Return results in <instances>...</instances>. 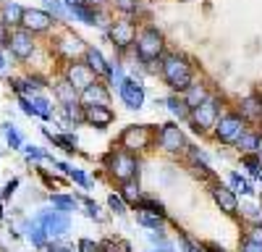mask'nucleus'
<instances>
[{"label":"nucleus","instance_id":"1","mask_svg":"<svg viewBox=\"0 0 262 252\" xmlns=\"http://www.w3.org/2000/svg\"><path fill=\"white\" fill-rule=\"evenodd\" d=\"M163 76L168 81V87L184 92L189 84L194 81V74H191V66L186 63V58L181 55H168L163 58Z\"/></svg>","mask_w":262,"mask_h":252},{"label":"nucleus","instance_id":"2","mask_svg":"<svg viewBox=\"0 0 262 252\" xmlns=\"http://www.w3.org/2000/svg\"><path fill=\"white\" fill-rule=\"evenodd\" d=\"M105 163H107V171H111V176L113 179H118L121 184L123 181H131L137 174H139V160L131 155V153H126V150H121V153H107L105 155Z\"/></svg>","mask_w":262,"mask_h":252},{"label":"nucleus","instance_id":"3","mask_svg":"<svg viewBox=\"0 0 262 252\" xmlns=\"http://www.w3.org/2000/svg\"><path fill=\"white\" fill-rule=\"evenodd\" d=\"M163 34L155 29V27H147L139 39H137V55L142 63H152V60H158L163 55Z\"/></svg>","mask_w":262,"mask_h":252},{"label":"nucleus","instance_id":"4","mask_svg":"<svg viewBox=\"0 0 262 252\" xmlns=\"http://www.w3.org/2000/svg\"><path fill=\"white\" fill-rule=\"evenodd\" d=\"M37 223L45 228V234L53 237V239L69 234V228H71V218H69V213H63V210H42L37 216Z\"/></svg>","mask_w":262,"mask_h":252},{"label":"nucleus","instance_id":"5","mask_svg":"<svg viewBox=\"0 0 262 252\" xmlns=\"http://www.w3.org/2000/svg\"><path fill=\"white\" fill-rule=\"evenodd\" d=\"M152 144V126H126L123 134H121V147L126 153H134V150H147Z\"/></svg>","mask_w":262,"mask_h":252},{"label":"nucleus","instance_id":"6","mask_svg":"<svg viewBox=\"0 0 262 252\" xmlns=\"http://www.w3.org/2000/svg\"><path fill=\"white\" fill-rule=\"evenodd\" d=\"M217 100H212V97H207L205 102H200L196 108H191V113H189V118H191V129L194 132H205V129H212L215 126V121H217Z\"/></svg>","mask_w":262,"mask_h":252},{"label":"nucleus","instance_id":"7","mask_svg":"<svg viewBox=\"0 0 262 252\" xmlns=\"http://www.w3.org/2000/svg\"><path fill=\"white\" fill-rule=\"evenodd\" d=\"M244 134V118L242 116H223V118H217L215 121V137L217 142H223V144H236V139Z\"/></svg>","mask_w":262,"mask_h":252},{"label":"nucleus","instance_id":"8","mask_svg":"<svg viewBox=\"0 0 262 252\" xmlns=\"http://www.w3.org/2000/svg\"><path fill=\"white\" fill-rule=\"evenodd\" d=\"M6 45H8V50H11L16 58H21V60H27V58L34 53V39H32V34H29L27 29L11 32V34L6 37Z\"/></svg>","mask_w":262,"mask_h":252},{"label":"nucleus","instance_id":"9","mask_svg":"<svg viewBox=\"0 0 262 252\" xmlns=\"http://www.w3.org/2000/svg\"><path fill=\"white\" fill-rule=\"evenodd\" d=\"M118 92H121V100H123V105L128 111H139L144 105V87L139 81H134V79H123Z\"/></svg>","mask_w":262,"mask_h":252},{"label":"nucleus","instance_id":"10","mask_svg":"<svg viewBox=\"0 0 262 252\" xmlns=\"http://www.w3.org/2000/svg\"><path fill=\"white\" fill-rule=\"evenodd\" d=\"M18 24L24 27L27 32H45V29H50V24H53V16H50L48 11H39V8H24Z\"/></svg>","mask_w":262,"mask_h":252},{"label":"nucleus","instance_id":"11","mask_svg":"<svg viewBox=\"0 0 262 252\" xmlns=\"http://www.w3.org/2000/svg\"><path fill=\"white\" fill-rule=\"evenodd\" d=\"M158 142H160V147L165 153H179L181 147L186 144L184 132L179 129V123H165L160 129V134H158Z\"/></svg>","mask_w":262,"mask_h":252},{"label":"nucleus","instance_id":"12","mask_svg":"<svg viewBox=\"0 0 262 252\" xmlns=\"http://www.w3.org/2000/svg\"><path fill=\"white\" fill-rule=\"evenodd\" d=\"M111 39L116 42V45L121 50H126L128 45H134V39H137V24L134 21H116L113 29H111Z\"/></svg>","mask_w":262,"mask_h":252},{"label":"nucleus","instance_id":"13","mask_svg":"<svg viewBox=\"0 0 262 252\" xmlns=\"http://www.w3.org/2000/svg\"><path fill=\"white\" fill-rule=\"evenodd\" d=\"M113 111L107 108V105H86L84 108V121L95 126V129H105V126L113 123Z\"/></svg>","mask_w":262,"mask_h":252},{"label":"nucleus","instance_id":"14","mask_svg":"<svg viewBox=\"0 0 262 252\" xmlns=\"http://www.w3.org/2000/svg\"><path fill=\"white\" fill-rule=\"evenodd\" d=\"M212 200L221 205V210H223V213H228V216H233L236 210H238V200H236V192H233L231 186L215 184L212 186Z\"/></svg>","mask_w":262,"mask_h":252},{"label":"nucleus","instance_id":"15","mask_svg":"<svg viewBox=\"0 0 262 252\" xmlns=\"http://www.w3.org/2000/svg\"><path fill=\"white\" fill-rule=\"evenodd\" d=\"M95 76H97V74H95L90 66H86V63H71L69 71H66V79H69L76 90H84L86 84H92Z\"/></svg>","mask_w":262,"mask_h":252},{"label":"nucleus","instance_id":"16","mask_svg":"<svg viewBox=\"0 0 262 252\" xmlns=\"http://www.w3.org/2000/svg\"><path fill=\"white\" fill-rule=\"evenodd\" d=\"M107 100H111V95H107L105 84H100L97 79L81 90V102L84 105H107Z\"/></svg>","mask_w":262,"mask_h":252},{"label":"nucleus","instance_id":"17","mask_svg":"<svg viewBox=\"0 0 262 252\" xmlns=\"http://www.w3.org/2000/svg\"><path fill=\"white\" fill-rule=\"evenodd\" d=\"M84 63H86V66H90L97 76H107V74H111V63H107L105 58H102V53L97 50V48H86L84 50Z\"/></svg>","mask_w":262,"mask_h":252},{"label":"nucleus","instance_id":"18","mask_svg":"<svg viewBox=\"0 0 262 252\" xmlns=\"http://www.w3.org/2000/svg\"><path fill=\"white\" fill-rule=\"evenodd\" d=\"M242 118H249V121L262 118V100L259 97H244L242 100Z\"/></svg>","mask_w":262,"mask_h":252},{"label":"nucleus","instance_id":"19","mask_svg":"<svg viewBox=\"0 0 262 252\" xmlns=\"http://www.w3.org/2000/svg\"><path fill=\"white\" fill-rule=\"evenodd\" d=\"M184 92H186V97H184V100H186L189 108H196L200 102H205V100L210 97V95H207V90L202 87V84H194V81L189 84V87H186Z\"/></svg>","mask_w":262,"mask_h":252},{"label":"nucleus","instance_id":"20","mask_svg":"<svg viewBox=\"0 0 262 252\" xmlns=\"http://www.w3.org/2000/svg\"><path fill=\"white\" fill-rule=\"evenodd\" d=\"M137 223L149 228V231H158V228H163V216L152 213V210H139V213H137Z\"/></svg>","mask_w":262,"mask_h":252},{"label":"nucleus","instance_id":"21","mask_svg":"<svg viewBox=\"0 0 262 252\" xmlns=\"http://www.w3.org/2000/svg\"><path fill=\"white\" fill-rule=\"evenodd\" d=\"M55 92H58V97H60V102L63 105H71V102H79V90L74 87V84L69 81V79H63L58 87H55Z\"/></svg>","mask_w":262,"mask_h":252},{"label":"nucleus","instance_id":"22","mask_svg":"<svg viewBox=\"0 0 262 252\" xmlns=\"http://www.w3.org/2000/svg\"><path fill=\"white\" fill-rule=\"evenodd\" d=\"M165 105H168V111L176 116L179 121H184V118H189V113H191V108L186 105V100L184 97H176V95H170L168 100H165Z\"/></svg>","mask_w":262,"mask_h":252},{"label":"nucleus","instance_id":"23","mask_svg":"<svg viewBox=\"0 0 262 252\" xmlns=\"http://www.w3.org/2000/svg\"><path fill=\"white\" fill-rule=\"evenodd\" d=\"M24 231H27V237H29V242H32L34 247H45V242H48V234H45V228H42L37 221L27 223V226H24Z\"/></svg>","mask_w":262,"mask_h":252},{"label":"nucleus","instance_id":"24","mask_svg":"<svg viewBox=\"0 0 262 252\" xmlns=\"http://www.w3.org/2000/svg\"><path fill=\"white\" fill-rule=\"evenodd\" d=\"M86 48H84V42L76 37V34H66L63 39H60V53H66V55H76V53H84Z\"/></svg>","mask_w":262,"mask_h":252},{"label":"nucleus","instance_id":"25","mask_svg":"<svg viewBox=\"0 0 262 252\" xmlns=\"http://www.w3.org/2000/svg\"><path fill=\"white\" fill-rule=\"evenodd\" d=\"M21 13H24V8H21L18 3H3V24L11 27V24H18L21 21Z\"/></svg>","mask_w":262,"mask_h":252},{"label":"nucleus","instance_id":"26","mask_svg":"<svg viewBox=\"0 0 262 252\" xmlns=\"http://www.w3.org/2000/svg\"><path fill=\"white\" fill-rule=\"evenodd\" d=\"M121 197H123V202H128V205H139V202H142V192H139V186H137V184H131V181H123Z\"/></svg>","mask_w":262,"mask_h":252},{"label":"nucleus","instance_id":"27","mask_svg":"<svg viewBox=\"0 0 262 252\" xmlns=\"http://www.w3.org/2000/svg\"><path fill=\"white\" fill-rule=\"evenodd\" d=\"M58 168H60V171H66V174H69L79 186H90V179H86V174L84 171H79V168H74V165H69V163H55Z\"/></svg>","mask_w":262,"mask_h":252},{"label":"nucleus","instance_id":"28","mask_svg":"<svg viewBox=\"0 0 262 252\" xmlns=\"http://www.w3.org/2000/svg\"><path fill=\"white\" fill-rule=\"evenodd\" d=\"M231 186L233 192H242V195H254V186L242 176V174H231Z\"/></svg>","mask_w":262,"mask_h":252},{"label":"nucleus","instance_id":"29","mask_svg":"<svg viewBox=\"0 0 262 252\" xmlns=\"http://www.w3.org/2000/svg\"><path fill=\"white\" fill-rule=\"evenodd\" d=\"M45 134H48V137H50V139H53V142H55L58 147H63L66 153H74V147H76V137H66V134H53V132H48V129H45Z\"/></svg>","mask_w":262,"mask_h":252},{"label":"nucleus","instance_id":"30","mask_svg":"<svg viewBox=\"0 0 262 252\" xmlns=\"http://www.w3.org/2000/svg\"><path fill=\"white\" fill-rule=\"evenodd\" d=\"M50 202H53V207L63 210V213H71V210L76 207V200H74V197H69V195H53V197H50Z\"/></svg>","mask_w":262,"mask_h":252},{"label":"nucleus","instance_id":"31","mask_svg":"<svg viewBox=\"0 0 262 252\" xmlns=\"http://www.w3.org/2000/svg\"><path fill=\"white\" fill-rule=\"evenodd\" d=\"M32 108H34V113L42 116V118H53V108H50V102H48L45 97H32Z\"/></svg>","mask_w":262,"mask_h":252},{"label":"nucleus","instance_id":"32","mask_svg":"<svg viewBox=\"0 0 262 252\" xmlns=\"http://www.w3.org/2000/svg\"><path fill=\"white\" fill-rule=\"evenodd\" d=\"M3 134H6V142L11 144V150H18L21 147V134H18V129L13 123H6L3 126Z\"/></svg>","mask_w":262,"mask_h":252},{"label":"nucleus","instance_id":"33","mask_svg":"<svg viewBox=\"0 0 262 252\" xmlns=\"http://www.w3.org/2000/svg\"><path fill=\"white\" fill-rule=\"evenodd\" d=\"M236 147H238V150H244V153H254V150H257V137L244 132L242 137L236 139Z\"/></svg>","mask_w":262,"mask_h":252},{"label":"nucleus","instance_id":"34","mask_svg":"<svg viewBox=\"0 0 262 252\" xmlns=\"http://www.w3.org/2000/svg\"><path fill=\"white\" fill-rule=\"evenodd\" d=\"M45 3H48V8L53 11V16H58V18H71V13H69V8H66L63 0H45Z\"/></svg>","mask_w":262,"mask_h":252},{"label":"nucleus","instance_id":"35","mask_svg":"<svg viewBox=\"0 0 262 252\" xmlns=\"http://www.w3.org/2000/svg\"><path fill=\"white\" fill-rule=\"evenodd\" d=\"M24 153H27L29 160H50V155H48L45 150H39V147H34V144H27Z\"/></svg>","mask_w":262,"mask_h":252},{"label":"nucleus","instance_id":"36","mask_svg":"<svg viewBox=\"0 0 262 252\" xmlns=\"http://www.w3.org/2000/svg\"><path fill=\"white\" fill-rule=\"evenodd\" d=\"M107 205H111V210H113V213H118V216L126 213V202H123L121 195H111V197H107Z\"/></svg>","mask_w":262,"mask_h":252},{"label":"nucleus","instance_id":"37","mask_svg":"<svg viewBox=\"0 0 262 252\" xmlns=\"http://www.w3.org/2000/svg\"><path fill=\"white\" fill-rule=\"evenodd\" d=\"M116 8H121L123 13H134L139 8V0H116Z\"/></svg>","mask_w":262,"mask_h":252},{"label":"nucleus","instance_id":"38","mask_svg":"<svg viewBox=\"0 0 262 252\" xmlns=\"http://www.w3.org/2000/svg\"><path fill=\"white\" fill-rule=\"evenodd\" d=\"M79 252H102V247L92 239H79Z\"/></svg>","mask_w":262,"mask_h":252},{"label":"nucleus","instance_id":"39","mask_svg":"<svg viewBox=\"0 0 262 252\" xmlns=\"http://www.w3.org/2000/svg\"><path fill=\"white\" fill-rule=\"evenodd\" d=\"M81 202H84V207H86V216H90V218H97V213H100L97 202H92L90 197H81Z\"/></svg>","mask_w":262,"mask_h":252},{"label":"nucleus","instance_id":"40","mask_svg":"<svg viewBox=\"0 0 262 252\" xmlns=\"http://www.w3.org/2000/svg\"><path fill=\"white\" fill-rule=\"evenodd\" d=\"M247 239H252V242L262 244V223H254V226L249 228V234H247Z\"/></svg>","mask_w":262,"mask_h":252},{"label":"nucleus","instance_id":"41","mask_svg":"<svg viewBox=\"0 0 262 252\" xmlns=\"http://www.w3.org/2000/svg\"><path fill=\"white\" fill-rule=\"evenodd\" d=\"M18 105H21V111H24L27 116H37V113H34V108H32V100H29V97L21 95V97H18Z\"/></svg>","mask_w":262,"mask_h":252},{"label":"nucleus","instance_id":"42","mask_svg":"<svg viewBox=\"0 0 262 252\" xmlns=\"http://www.w3.org/2000/svg\"><path fill=\"white\" fill-rule=\"evenodd\" d=\"M244 213H247L249 218H254V221H262V213H259V207H254V205H244Z\"/></svg>","mask_w":262,"mask_h":252},{"label":"nucleus","instance_id":"43","mask_svg":"<svg viewBox=\"0 0 262 252\" xmlns=\"http://www.w3.org/2000/svg\"><path fill=\"white\" fill-rule=\"evenodd\" d=\"M242 252H262V244H257V242L247 239V242L242 244Z\"/></svg>","mask_w":262,"mask_h":252},{"label":"nucleus","instance_id":"44","mask_svg":"<svg viewBox=\"0 0 262 252\" xmlns=\"http://www.w3.org/2000/svg\"><path fill=\"white\" fill-rule=\"evenodd\" d=\"M244 165L249 168L252 174H257V168H259V160H257V158H252V155H247V158H244Z\"/></svg>","mask_w":262,"mask_h":252},{"label":"nucleus","instance_id":"45","mask_svg":"<svg viewBox=\"0 0 262 252\" xmlns=\"http://www.w3.org/2000/svg\"><path fill=\"white\" fill-rule=\"evenodd\" d=\"M48 252H71V249H69V247H63V244H53Z\"/></svg>","mask_w":262,"mask_h":252},{"label":"nucleus","instance_id":"46","mask_svg":"<svg viewBox=\"0 0 262 252\" xmlns=\"http://www.w3.org/2000/svg\"><path fill=\"white\" fill-rule=\"evenodd\" d=\"M102 3H107V0H86V6H90V8H100Z\"/></svg>","mask_w":262,"mask_h":252},{"label":"nucleus","instance_id":"47","mask_svg":"<svg viewBox=\"0 0 262 252\" xmlns=\"http://www.w3.org/2000/svg\"><path fill=\"white\" fill-rule=\"evenodd\" d=\"M6 66H8V60H6V53H0V74L6 71Z\"/></svg>","mask_w":262,"mask_h":252},{"label":"nucleus","instance_id":"48","mask_svg":"<svg viewBox=\"0 0 262 252\" xmlns=\"http://www.w3.org/2000/svg\"><path fill=\"white\" fill-rule=\"evenodd\" d=\"M16 186H18V181H11V184H8V186H6V192H3V195H6V197H8V195H11V192H13V189H16Z\"/></svg>","mask_w":262,"mask_h":252},{"label":"nucleus","instance_id":"49","mask_svg":"<svg viewBox=\"0 0 262 252\" xmlns=\"http://www.w3.org/2000/svg\"><path fill=\"white\" fill-rule=\"evenodd\" d=\"M66 6H81V3H86V0H63Z\"/></svg>","mask_w":262,"mask_h":252},{"label":"nucleus","instance_id":"50","mask_svg":"<svg viewBox=\"0 0 262 252\" xmlns=\"http://www.w3.org/2000/svg\"><path fill=\"white\" fill-rule=\"evenodd\" d=\"M254 153H259V155H262V134L257 137V150H254Z\"/></svg>","mask_w":262,"mask_h":252},{"label":"nucleus","instance_id":"51","mask_svg":"<svg viewBox=\"0 0 262 252\" xmlns=\"http://www.w3.org/2000/svg\"><path fill=\"white\" fill-rule=\"evenodd\" d=\"M257 179H262V163H259V168H257V174H254Z\"/></svg>","mask_w":262,"mask_h":252}]
</instances>
